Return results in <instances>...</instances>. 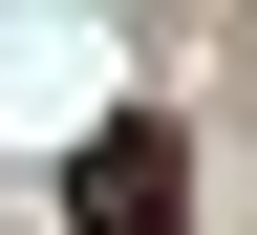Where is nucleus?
<instances>
[{
	"label": "nucleus",
	"mask_w": 257,
	"mask_h": 235,
	"mask_svg": "<svg viewBox=\"0 0 257 235\" xmlns=\"http://www.w3.org/2000/svg\"><path fill=\"white\" fill-rule=\"evenodd\" d=\"M64 235H193V128L172 107H107L64 150Z\"/></svg>",
	"instance_id": "obj_1"
}]
</instances>
